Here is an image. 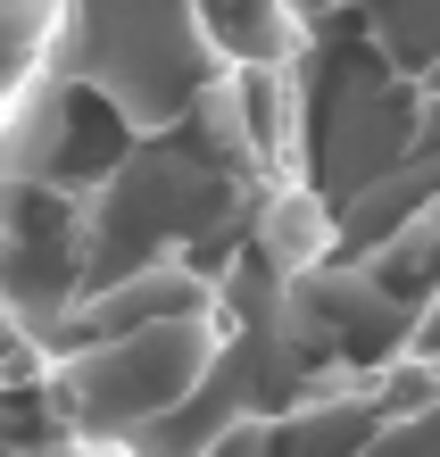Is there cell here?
Here are the masks:
<instances>
[{"label": "cell", "instance_id": "cell-1", "mask_svg": "<svg viewBox=\"0 0 440 457\" xmlns=\"http://www.w3.org/2000/svg\"><path fill=\"white\" fill-rule=\"evenodd\" d=\"M216 333H225V308L158 316V325H133V333H100L92 349H75L67 366H50L42 399H50V416H59L75 441L150 433L158 416H175L216 374Z\"/></svg>", "mask_w": 440, "mask_h": 457}, {"label": "cell", "instance_id": "cell-2", "mask_svg": "<svg viewBox=\"0 0 440 457\" xmlns=\"http://www.w3.org/2000/svg\"><path fill=\"white\" fill-rule=\"evenodd\" d=\"M333 250H341V217H333V200L308 192V183H283V192L266 200V217H258V258H266L283 283H299V275H316Z\"/></svg>", "mask_w": 440, "mask_h": 457}, {"label": "cell", "instance_id": "cell-3", "mask_svg": "<svg viewBox=\"0 0 440 457\" xmlns=\"http://www.w3.org/2000/svg\"><path fill=\"white\" fill-rule=\"evenodd\" d=\"M283 9H291V25H316V17H333L341 0H283Z\"/></svg>", "mask_w": 440, "mask_h": 457}]
</instances>
